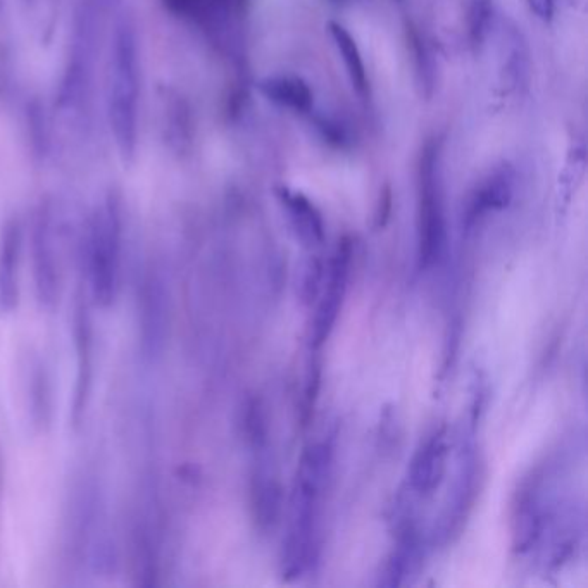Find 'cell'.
I'll list each match as a JSON object with an SVG mask.
<instances>
[{"label": "cell", "instance_id": "52a82bcc", "mask_svg": "<svg viewBox=\"0 0 588 588\" xmlns=\"http://www.w3.org/2000/svg\"><path fill=\"white\" fill-rule=\"evenodd\" d=\"M351 259L352 245L344 240L342 244L338 245L332 261L328 264L325 288L321 292V299L316 307L313 326H311V340H313L314 347L325 344L326 338L330 337L333 326L337 323L338 313L342 309V302H344L345 292H347Z\"/></svg>", "mask_w": 588, "mask_h": 588}, {"label": "cell", "instance_id": "9c48e42d", "mask_svg": "<svg viewBox=\"0 0 588 588\" xmlns=\"http://www.w3.org/2000/svg\"><path fill=\"white\" fill-rule=\"evenodd\" d=\"M75 399H73V418L76 425L87 413L88 404L94 390V328L85 306L78 307L75 314Z\"/></svg>", "mask_w": 588, "mask_h": 588}, {"label": "cell", "instance_id": "30bf717a", "mask_svg": "<svg viewBox=\"0 0 588 588\" xmlns=\"http://www.w3.org/2000/svg\"><path fill=\"white\" fill-rule=\"evenodd\" d=\"M23 228L9 221L0 232V314H13L21 297Z\"/></svg>", "mask_w": 588, "mask_h": 588}, {"label": "cell", "instance_id": "8fae6325", "mask_svg": "<svg viewBox=\"0 0 588 588\" xmlns=\"http://www.w3.org/2000/svg\"><path fill=\"white\" fill-rule=\"evenodd\" d=\"M514 188L516 173L509 164H502L494 171H490L471 194L466 209V225H475L476 221H480L488 213L506 209L513 201Z\"/></svg>", "mask_w": 588, "mask_h": 588}, {"label": "cell", "instance_id": "4fadbf2b", "mask_svg": "<svg viewBox=\"0 0 588 588\" xmlns=\"http://www.w3.org/2000/svg\"><path fill=\"white\" fill-rule=\"evenodd\" d=\"M252 509L256 516L257 523L263 528L275 523L280 513V501H282V490L276 478L273 466L269 464L266 457L257 459L256 470L252 475Z\"/></svg>", "mask_w": 588, "mask_h": 588}, {"label": "cell", "instance_id": "6da1fadb", "mask_svg": "<svg viewBox=\"0 0 588 588\" xmlns=\"http://www.w3.org/2000/svg\"><path fill=\"white\" fill-rule=\"evenodd\" d=\"M142 101V52L137 23L123 16L116 23L107 69V116L118 151L125 159L135 156Z\"/></svg>", "mask_w": 588, "mask_h": 588}, {"label": "cell", "instance_id": "9a60e30c", "mask_svg": "<svg viewBox=\"0 0 588 588\" xmlns=\"http://www.w3.org/2000/svg\"><path fill=\"white\" fill-rule=\"evenodd\" d=\"M333 42L337 45V51L342 56L347 75L351 78L352 87L356 88L359 94H364L368 90V73L364 66L363 54L359 51L356 38L352 37L351 32L340 23L332 21L328 25Z\"/></svg>", "mask_w": 588, "mask_h": 588}, {"label": "cell", "instance_id": "7a4b0ae2", "mask_svg": "<svg viewBox=\"0 0 588 588\" xmlns=\"http://www.w3.org/2000/svg\"><path fill=\"white\" fill-rule=\"evenodd\" d=\"M332 449L326 444L307 447L295 476L292 514L287 538L283 542V575L299 578L311 566L314 557L316 521L326 480L330 475Z\"/></svg>", "mask_w": 588, "mask_h": 588}, {"label": "cell", "instance_id": "3957f363", "mask_svg": "<svg viewBox=\"0 0 588 588\" xmlns=\"http://www.w3.org/2000/svg\"><path fill=\"white\" fill-rule=\"evenodd\" d=\"M123 242L121 206L114 197H109L92 214L83 249L88 294L104 309L113 306L121 290Z\"/></svg>", "mask_w": 588, "mask_h": 588}, {"label": "cell", "instance_id": "e0dca14e", "mask_svg": "<svg viewBox=\"0 0 588 588\" xmlns=\"http://www.w3.org/2000/svg\"><path fill=\"white\" fill-rule=\"evenodd\" d=\"M533 9L540 18L551 19L556 9V0H533Z\"/></svg>", "mask_w": 588, "mask_h": 588}, {"label": "cell", "instance_id": "ba28073f", "mask_svg": "<svg viewBox=\"0 0 588 588\" xmlns=\"http://www.w3.org/2000/svg\"><path fill=\"white\" fill-rule=\"evenodd\" d=\"M449 463V437L445 428L435 430L426 437L425 442L416 451L409 470V482L416 494L428 497L437 492L444 482Z\"/></svg>", "mask_w": 588, "mask_h": 588}, {"label": "cell", "instance_id": "2e32d148", "mask_svg": "<svg viewBox=\"0 0 588 588\" xmlns=\"http://www.w3.org/2000/svg\"><path fill=\"white\" fill-rule=\"evenodd\" d=\"M494 18L492 0H471L468 11V37L473 45H482Z\"/></svg>", "mask_w": 588, "mask_h": 588}, {"label": "cell", "instance_id": "5b68a950", "mask_svg": "<svg viewBox=\"0 0 588 588\" xmlns=\"http://www.w3.org/2000/svg\"><path fill=\"white\" fill-rule=\"evenodd\" d=\"M169 287L159 264H149L138 282V345L145 363H157L168 342Z\"/></svg>", "mask_w": 588, "mask_h": 588}, {"label": "cell", "instance_id": "5bb4252c", "mask_svg": "<svg viewBox=\"0 0 588 588\" xmlns=\"http://www.w3.org/2000/svg\"><path fill=\"white\" fill-rule=\"evenodd\" d=\"M259 88L268 101L292 113L307 114L313 109L314 92L299 76H268Z\"/></svg>", "mask_w": 588, "mask_h": 588}, {"label": "cell", "instance_id": "7c38bea8", "mask_svg": "<svg viewBox=\"0 0 588 588\" xmlns=\"http://www.w3.org/2000/svg\"><path fill=\"white\" fill-rule=\"evenodd\" d=\"M278 197L287 211L295 235L306 247H316L325 240V223L318 207L301 192L280 188Z\"/></svg>", "mask_w": 588, "mask_h": 588}, {"label": "cell", "instance_id": "8992f818", "mask_svg": "<svg viewBox=\"0 0 588 588\" xmlns=\"http://www.w3.org/2000/svg\"><path fill=\"white\" fill-rule=\"evenodd\" d=\"M32 275L37 302L51 311L61 299L63 264L57 249L56 233L49 214H40L32 233Z\"/></svg>", "mask_w": 588, "mask_h": 588}, {"label": "cell", "instance_id": "277c9868", "mask_svg": "<svg viewBox=\"0 0 588 588\" xmlns=\"http://www.w3.org/2000/svg\"><path fill=\"white\" fill-rule=\"evenodd\" d=\"M447 242L444 183L440 168V151L435 144L426 145L420 161L418 182V249L421 268L440 261Z\"/></svg>", "mask_w": 588, "mask_h": 588}]
</instances>
